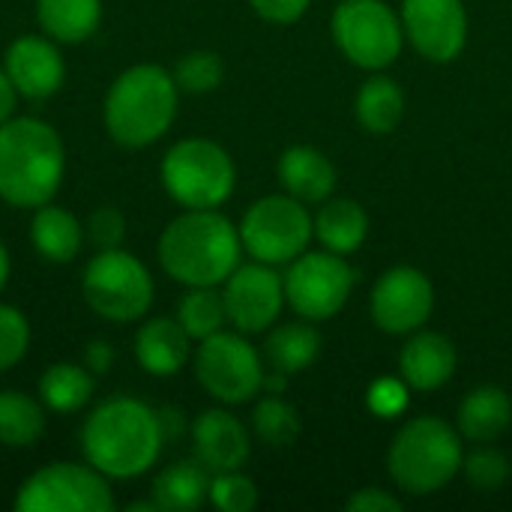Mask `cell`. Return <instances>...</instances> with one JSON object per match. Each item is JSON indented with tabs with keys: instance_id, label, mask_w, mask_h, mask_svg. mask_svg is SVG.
Returning <instances> with one entry per match:
<instances>
[{
	"instance_id": "obj_31",
	"label": "cell",
	"mask_w": 512,
	"mask_h": 512,
	"mask_svg": "<svg viewBox=\"0 0 512 512\" xmlns=\"http://www.w3.org/2000/svg\"><path fill=\"white\" fill-rule=\"evenodd\" d=\"M252 429L267 447H288L300 435V414L279 393L261 399L252 411Z\"/></svg>"
},
{
	"instance_id": "obj_4",
	"label": "cell",
	"mask_w": 512,
	"mask_h": 512,
	"mask_svg": "<svg viewBox=\"0 0 512 512\" xmlns=\"http://www.w3.org/2000/svg\"><path fill=\"white\" fill-rule=\"evenodd\" d=\"M177 81L156 63H138L117 75L105 96V129L120 147H150L177 117Z\"/></svg>"
},
{
	"instance_id": "obj_2",
	"label": "cell",
	"mask_w": 512,
	"mask_h": 512,
	"mask_svg": "<svg viewBox=\"0 0 512 512\" xmlns=\"http://www.w3.org/2000/svg\"><path fill=\"white\" fill-rule=\"evenodd\" d=\"M162 270L186 288H216L237 267L243 240L219 210H186L159 237Z\"/></svg>"
},
{
	"instance_id": "obj_30",
	"label": "cell",
	"mask_w": 512,
	"mask_h": 512,
	"mask_svg": "<svg viewBox=\"0 0 512 512\" xmlns=\"http://www.w3.org/2000/svg\"><path fill=\"white\" fill-rule=\"evenodd\" d=\"M177 321L192 339H207L219 333L228 321L225 300L216 288H189L186 297L177 306Z\"/></svg>"
},
{
	"instance_id": "obj_10",
	"label": "cell",
	"mask_w": 512,
	"mask_h": 512,
	"mask_svg": "<svg viewBox=\"0 0 512 512\" xmlns=\"http://www.w3.org/2000/svg\"><path fill=\"white\" fill-rule=\"evenodd\" d=\"M330 27L339 51L360 69H387L405 42L402 18L384 0H342Z\"/></svg>"
},
{
	"instance_id": "obj_1",
	"label": "cell",
	"mask_w": 512,
	"mask_h": 512,
	"mask_svg": "<svg viewBox=\"0 0 512 512\" xmlns=\"http://www.w3.org/2000/svg\"><path fill=\"white\" fill-rule=\"evenodd\" d=\"M165 447L159 411L135 396L105 399L81 426V453L108 480L147 474Z\"/></svg>"
},
{
	"instance_id": "obj_5",
	"label": "cell",
	"mask_w": 512,
	"mask_h": 512,
	"mask_svg": "<svg viewBox=\"0 0 512 512\" xmlns=\"http://www.w3.org/2000/svg\"><path fill=\"white\" fill-rule=\"evenodd\" d=\"M465 462L462 435L438 417H417L399 429L387 453V471L408 495L441 492Z\"/></svg>"
},
{
	"instance_id": "obj_32",
	"label": "cell",
	"mask_w": 512,
	"mask_h": 512,
	"mask_svg": "<svg viewBox=\"0 0 512 512\" xmlns=\"http://www.w3.org/2000/svg\"><path fill=\"white\" fill-rule=\"evenodd\" d=\"M171 75L183 93H210L222 84L225 66L216 51H189L177 60Z\"/></svg>"
},
{
	"instance_id": "obj_15",
	"label": "cell",
	"mask_w": 512,
	"mask_h": 512,
	"mask_svg": "<svg viewBox=\"0 0 512 512\" xmlns=\"http://www.w3.org/2000/svg\"><path fill=\"white\" fill-rule=\"evenodd\" d=\"M222 300L228 324H234L240 333H264L285 306V282L273 264H240L225 279Z\"/></svg>"
},
{
	"instance_id": "obj_34",
	"label": "cell",
	"mask_w": 512,
	"mask_h": 512,
	"mask_svg": "<svg viewBox=\"0 0 512 512\" xmlns=\"http://www.w3.org/2000/svg\"><path fill=\"white\" fill-rule=\"evenodd\" d=\"M210 504L222 512H249L258 504V489L246 474L222 471L210 480Z\"/></svg>"
},
{
	"instance_id": "obj_36",
	"label": "cell",
	"mask_w": 512,
	"mask_h": 512,
	"mask_svg": "<svg viewBox=\"0 0 512 512\" xmlns=\"http://www.w3.org/2000/svg\"><path fill=\"white\" fill-rule=\"evenodd\" d=\"M84 237L96 249H117L126 240V219L117 207H96L84 222Z\"/></svg>"
},
{
	"instance_id": "obj_6",
	"label": "cell",
	"mask_w": 512,
	"mask_h": 512,
	"mask_svg": "<svg viewBox=\"0 0 512 512\" xmlns=\"http://www.w3.org/2000/svg\"><path fill=\"white\" fill-rule=\"evenodd\" d=\"M165 192L186 210H219L237 183L228 150L210 138L177 141L159 165Z\"/></svg>"
},
{
	"instance_id": "obj_39",
	"label": "cell",
	"mask_w": 512,
	"mask_h": 512,
	"mask_svg": "<svg viewBox=\"0 0 512 512\" xmlns=\"http://www.w3.org/2000/svg\"><path fill=\"white\" fill-rule=\"evenodd\" d=\"M351 512H402V501L384 489H360L348 504H345Z\"/></svg>"
},
{
	"instance_id": "obj_28",
	"label": "cell",
	"mask_w": 512,
	"mask_h": 512,
	"mask_svg": "<svg viewBox=\"0 0 512 512\" xmlns=\"http://www.w3.org/2000/svg\"><path fill=\"white\" fill-rule=\"evenodd\" d=\"M357 120L366 132L372 135H387L402 123L405 114V93L402 87L387 78V75H375L369 78L360 93H357Z\"/></svg>"
},
{
	"instance_id": "obj_11",
	"label": "cell",
	"mask_w": 512,
	"mask_h": 512,
	"mask_svg": "<svg viewBox=\"0 0 512 512\" xmlns=\"http://www.w3.org/2000/svg\"><path fill=\"white\" fill-rule=\"evenodd\" d=\"M198 384L222 405H243L264 387L261 354L243 339V333H213L201 339L195 354Z\"/></svg>"
},
{
	"instance_id": "obj_8",
	"label": "cell",
	"mask_w": 512,
	"mask_h": 512,
	"mask_svg": "<svg viewBox=\"0 0 512 512\" xmlns=\"http://www.w3.org/2000/svg\"><path fill=\"white\" fill-rule=\"evenodd\" d=\"M18 512H108L114 492L90 462H51L30 474L15 492Z\"/></svg>"
},
{
	"instance_id": "obj_20",
	"label": "cell",
	"mask_w": 512,
	"mask_h": 512,
	"mask_svg": "<svg viewBox=\"0 0 512 512\" xmlns=\"http://www.w3.org/2000/svg\"><path fill=\"white\" fill-rule=\"evenodd\" d=\"M279 183L303 204H321L336 189L333 162L309 144H294L279 156Z\"/></svg>"
},
{
	"instance_id": "obj_40",
	"label": "cell",
	"mask_w": 512,
	"mask_h": 512,
	"mask_svg": "<svg viewBox=\"0 0 512 512\" xmlns=\"http://www.w3.org/2000/svg\"><path fill=\"white\" fill-rule=\"evenodd\" d=\"M111 363H114V348H111V342H105V339L87 342V348H84V366H87L93 375H105V372L111 369Z\"/></svg>"
},
{
	"instance_id": "obj_7",
	"label": "cell",
	"mask_w": 512,
	"mask_h": 512,
	"mask_svg": "<svg viewBox=\"0 0 512 512\" xmlns=\"http://www.w3.org/2000/svg\"><path fill=\"white\" fill-rule=\"evenodd\" d=\"M150 270L126 249H99L81 276V294L87 306L114 324H129L147 315L153 303Z\"/></svg>"
},
{
	"instance_id": "obj_25",
	"label": "cell",
	"mask_w": 512,
	"mask_h": 512,
	"mask_svg": "<svg viewBox=\"0 0 512 512\" xmlns=\"http://www.w3.org/2000/svg\"><path fill=\"white\" fill-rule=\"evenodd\" d=\"M36 21L54 42H84L102 21V0H36Z\"/></svg>"
},
{
	"instance_id": "obj_43",
	"label": "cell",
	"mask_w": 512,
	"mask_h": 512,
	"mask_svg": "<svg viewBox=\"0 0 512 512\" xmlns=\"http://www.w3.org/2000/svg\"><path fill=\"white\" fill-rule=\"evenodd\" d=\"M6 279H9V252H6V246H3V240H0V291H3V285H6Z\"/></svg>"
},
{
	"instance_id": "obj_37",
	"label": "cell",
	"mask_w": 512,
	"mask_h": 512,
	"mask_svg": "<svg viewBox=\"0 0 512 512\" xmlns=\"http://www.w3.org/2000/svg\"><path fill=\"white\" fill-rule=\"evenodd\" d=\"M408 390H411V387H408L405 381L381 378V381H375V384L369 387V408H372L378 417L390 420V417H396V414L405 411V405H408Z\"/></svg>"
},
{
	"instance_id": "obj_16",
	"label": "cell",
	"mask_w": 512,
	"mask_h": 512,
	"mask_svg": "<svg viewBox=\"0 0 512 512\" xmlns=\"http://www.w3.org/2000/svg\"><path fill=\"white\" fill-rule=\"evenodd\" d=\"M3 72L18 96L42 102L66 81V60L51 36H21L6 48Z\"/></svg>"
},
{
	"instance_id": "obj_14",
	"label": "cell",
	"mask_w": 512,
	"mask_h": 512,
	"mask_svg": "<svg viewBox=\"0 0 512 512\" xmlns=\"http://www.w3.org/2000/svg\"><path fill=\"white\" fill-rule=\"evenodd\" d=\"M402 30L432 63H450L468 42V12L462 0H402Z\"/></svg>"
},
{
	"instance_id": "obj_38",
	"label": "cell",
	"mask_w": 512,
	"mask_h": 512,
	"mask_svg": "<svg viewBox=\"0 0 512 512\" xmlns=\"http://www.w3.org/2000/svg\"><path fill=\"white\" fill-rule=\"evenodd\" d=\"M252 9L273 24H294L306 15L309 0H249Z\"/></svg>"
},
{
	"instance_id": "obj_13",
	"label": "cell",
	"mask_w": 512,
	"mask_h": 512,
	"mask_svg": "<svg viewBox=\"0 0 512 512\" xmlns=\"http://www.w3.org/2000/svg\"><path fill=\"white\" fill-rule=\"evenodd\" d=\"M435 309V288L417 267H393L372 288V318L384 333H417Z\"/></svg>"
},
{
	"instance_id": "obj_18",
	"label": "cell",
	"mask_w": 512,
	"mask_h": 512,
	"mask_svg": "<svg viewBox=\"0 0 512 512\" xmlns=\"http://www.w3.org/2000/svg\"><path fill=\"white\" fill-rule=\"evenodd\" d=\"M456 363V348L441 333H414L399 354L402 381L417 393H432L444 387L453 378Z\"/></svg>"
},
{
	"instance_id": "obj_41",
	"label": "cell",
	"mask_w": 512,
	"mask_h": 512,
	"mask_svg": "<svg viewBox=\"0 0 512 512\" xmlns=\"http://www.w3.org/2000/svg\"><path fill=\"white\" fill-rule=\"evenodd\" d=\"M159 423H162V435L165 441H177L186 429V420L177 408H159Z\"/></svg>"
},
{
	"instance_id": "obj_23",
	"label": "cell",
	"mask_w": 512,
	"mask_h": 512,
	"mask_svg": "<svg viewBox=\"0 0 512 512\" xmlns=\"http://www.w3.org/2000/svg\"><path fill=\"white\" fill-rule=\"evenodd\" d=\"M84 240H87L84 225L69 210H63L51 201L36 207L33 222H30V243L45 261H54V264L72 261L81 252Z\"/></svg>"
},
{
	"instance_id": "obj_26",
	"label": "cell",
	"mask_w": 512,
	"mask_h": 512,
	"mask_svg": "<svg viewBox=\"0 0 512 512\" xmlns=\"http://www.w3.org/2000/svg\"><path fill=\"white\" fill-rule=\"evenodd\" d=\"M96 375L81 363H54L39 378V399L54 414H78L90 405Z\"/></svg>"
},
{
	"instance_id": "obj_21",
	"label": "cell",
	"mask_w": 512,
	"mask_h": 512,
	"mask_svg": "<svg viewBox=\"0 0 512 512\" xmlns=\"http://www.w3.org/2000/svg\"><path fill=\"white\" fill-rule=\"evenodd\" d=\"M512 423V402L507 390L495 387V384H483L477 390H471L462 405H459V417H456V429L462 438L474 441V444H492L498 441Z\"/></svg>"
},
{
	"instance_id": "obj_3",
	"label": "cell",
	"mask_w": 512,
	"mask_h": 512,
	"mask_svg": "<svg viewBox=\"0 0 512 512\" xmlns=\"http://www.w3.org/2000/svg\"><path fill=\"white\" fill-rule=\"evenodd\" d=\"M66 174L63 138L36 117H9L0 126V198L9 207L48 204Z\"/></svg>"
},
{
	"instance_id": "obj_9",
	"label": "cell",
	"mask_w": 512,
	"mask_h": 512,
	"mask_svg": "<svg viewBox=\"0 0 512 512\" xmlns=\"http://www.w3.org/2000/svg\"><path fill=\"white\" fill-rule=\"evenodd\" d=\"M243 249L261 264H291L306 252L315 237L312 216L294 195H264L258 198L240 222Z\"/></svg>"
},
{
	"instance_id": "obj_29",
	"label": "cell",
	"mask_w": 512,
	"mask_h": 512,
	"mask_svg": "<svg viewBox=\"0 0 512 512\" xmlns=\"http://www.w3.org/2000/svg\"><path fill=\"white\" fill-rule=\"evenodd\" d=\"M45 432V405L18 390H0V444L33 447Z\"/></svg>"
},
{
	"instance_id": "obj_19",
	"label": "cell",
	"mask_w": 512,
	"mask_h": 512,
	"mask_svg": "<svg viewBox=\"0 0 512 512\" xmlns=\"http://www.w3.org/2000/svg\"><path fill=\"white\" fill-rule=\"evenodd\" d=\"M192 336L177 318H150L135 333V360L153 378L177 375L192 354Z\"/></svg>"
},
{
	"instance_id": "obj_27",
	"label": "cell",
	"mask_w": 512,
	"mask_h": 512,
	"mask_svg": "<svg viewBox=\"0 0 512 512\" xmlns=\"http://www.w3.org/2000/svg\"><path fill=\"white\" fill-rule=\"evenodd\" d=\"M318 354H321V336L306 318L273 327V333L264 342V357L270 369L282 375H297L309 369L318 360Z\"/></svg>"
},
{
	"instance_id": "obj_17",
	"label": "cell",
	"mask_w": 512,
	"mask_h": 512,
	"mask_svg": "<svg viewBox=\"0 0 512 512\" xmlns=\"http://www.w3.org/2000/svg\"><path fill=\"white\" fill-rule=\"evenodd\" d=\"M189 432H192L195 459L210 474L240 471L252 453L246 426L225 408H210V411L198 414Z\"/></svg>"
},
{
	"instance_id": "obj_22",
	"label": "cell",
	"mask_w": 512,
	"mask_h": 512,
	"mask_svg": "<svg viewBox=\"0 0 512 512\" xmlns=\"http://www.w3.org/2000/svg\"><path fill=\"white\" fill-rule=\"evenodd\" d=\"M312 228L324 249L348 258L363 246L369 234V216L354 198H327L315 213Z\"/></svg>"
},
{
	"instance_id": "obj_35",
	"label": "cell",
	"mask_w": 512,
	"mask_h": 512,
	"mask_svg": "<svg viewBox=\"0 0 512 512\" xmlns=\"http://www.w3.org/2000/svg\"><path fill=\"white\" fill-rule=\"evenodd\" d=\"M30 348V324L24 312L0 303V372H9L24 360Z\"/></svg>"
},
{
	"instance_id": "obj_33",
	"label": "cell",
	"mask_w": 512,
	"mask_h": 512,
	"mask_svg": "<svg viewBox=\"0 0 512 512\" xmlns=\"http://www.w3.org/2000/svg\"><path fill=\"white\" fill-rule=\"evenodd\" d=\"M462 471L477 492H498L510 480L512 468L510 459L501 450H495L492 444H480L477 450L465 456Z\"/></svg>"
},
{
	"instance_id": "obj_12",
	"label": "cell",
	"mask_w": 512,
	"mask_h": 512,
	"mask_svg": "<svg viewBox=\"0 0 512 512\" xmlns=\"http://www.w3.org/2000/svg\"><path fill=\"white\" fill-rule=\"evenodd\" d=\"M285 282V303L306 321H327L333 318L351 297L357 273L330 249L324 252H303L291 261Z\"/></svg>"
},
{
	"instance_id": "obj_24",
	"label": "cell",
	"mask_w": 512,
	"mask_h": 512,
	"mask_svg": "<svg viewBox=\"0 0 512 512\" xmlns=\"http://www.w3.org/2000/svg\"><path fill=\"white\" fill-rule=\"evenodd\" d=\"M210 471L195 462H177L153 480V504L162 512H192L210 501Z\"/></svg>"
},
{
	"instance_id": "obj_42",
	"label": "cell",
	"mask_w": 512,
	"mask_h": 512,
	"mask_svg": "<svg viewBox=\"0 0 512 512\" xmlns=\"http://www.w3.org/2000/svg\"><path fill=\"white\" fill-rule=\"evenodd\" d=\"M15 102H18V90L12 87V81H9V75L0 69V126L12 117V111H15Z\"/></svg>"
}]
</instances>
